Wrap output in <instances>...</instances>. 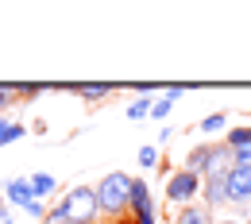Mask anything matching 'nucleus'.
<instances>
[{"label":"nucleus","instance_id":"obj_1","mask_svg":"<svg viewBox=\"0 0 251 224\" xmlns=\"http://www.w3.org/2000/svg\"><path fill=\"white\" fill-rule=\"evenodd\" d=\"M58 213H62V221H66V224H93L97 217H100L97 190H93V186H74V190L62 197Z\"/></svg>","mask_w":251,"mask_h":224},{"label":"nucleus","instance_id":"obj_2","mask_svg":"<svg viewBox=\"0 0 251 224\" xmlns=\"http://www.w3.org/2000/svg\"><path fill=\"white\" fill-rule=\"evenodd\" d=\"M127 193H131V178L127 174H108L100 186H97V205L100 213H124L127 209Z\"/></svg>","mask_w":251,"mask_h":224},{"label":"nucleus","instance_id":"obj_3","mask_svg":"<svg viewBox=\"0 0 251 224\" xmlns=\"http://www.w3.org/2000/svg\"><path fill=\"white\" fill-rule=\"evenodd\" d=\"M127 209L135 213V224H155V201H151V190H147V182L131 178V193H127Z\"/></svg>","mask_w":251,"mask_h":224},{"label":"nucleus","instance_id":"obj_4","mask_svg":"<svg viewBox=\"0 0 251 224\" xmlns=\"http://www.w3.org/2000/svg\"><path fill=\"white\" fill-rule=\"evenodd\" d=\"M197 193H201V178H197L193 170H178V174L170 178V186H166V197H170L174 205H189Z\"/></svg>","mask_w":251,"mask_h":224},{"label":"nucleus","instance_id":"obj_5","mask_svg":"<svg viewBox=\"0 0 251 224\" xmlns=\"http://www.w3.org/2000/svg\"><path fill=\"white\" fill-rule=\"evenodd\" d=\"M224 193H228L232 205H251V170L232 166L228 170V182H224Z\"/></svg>","mask_w":251,"mask_h":224},{"label":"nucleus","instance_id":"obj_6","mask_svg":"<svg viewBox=\"0 0 251 224\" xmlns=\"http://www.w3.org/2000/svg\"><path fill=\"white\" fill-rule=\"evenodd\" d=\"M4 197L8 201H16L20 209H27L35 197H31V186H27V178H12V182H4Z\"/></svg>","mask_w":251,"mask_h":224},{"label":"nucleus","instance_id":"obj_7","mask_svg":"<svg viewBox=\"0 0 251 224\" xmlns=\"http://www.w3.org/2000/svg\"><path fill=\"white\" fill-rule=\"evenodd\" d=\"M27 186H31V197H35V201H43V197H50V193L58 190L54 174H31V178H27Z\"/></svg>","mask_w":251,"mask_h":224},{"label":"nucleus","instance_id":"obj_8","mask_svg":"<svg viewBox=\"0 0 251 224\" xmlns=\"http://www.w3.org/2000/svg\"><path fill=\"white\" fill-rule=\"evenodd\" d=\"M174 224H209V209H201V205H182V213H178Z\"/></svg>","mask_w":251,"mask_h":224},{"label":"nucleus","instance_id":"obj_9","mask_svg":"<svg viewBox=\"0 0 251 224\" xmlns=\"http://www.w3.org/2000/svg\"><path fill=\"white\" fill-rule=\"evenodd\" d=\"M209 159H213V147H197V151L189 155V166H186V170H193V174L201 178V174L209 170Z\"/></svg>","mask_w":251,"mask_h":224},{"label":"nucleus","instance_id":"obj_10","mask_svg":"<svg viewBox=\"0 0 251 224\" xmlns=\"http://www.w3.org/2000/svg\"><path fill=\"white\" fill-rule=\"evenodd\" d=\"M16 139H24V124L0 116V147H8V143H16Z\"/></svg>","mask_w":251,"mask_h":224},{"label":"nucleus","instance_id":"obj_11","mask_svg":"<svg viewBox=\"0 0 251 224\" xmlns=\"http://www.w3.org/2000/svg\"><path fill=\"white\" fill-rule=\"evenodd\" d=\"M224 124H228V116H224V112H213V116L201 120V131H205V135H217V131H224Z\"/></svg>","mask_w":251,"mask_h":224},{"label":"nucleus","instance_id":"obj_12","mask_svg":"<svg viewBox=\"0 0 251 224\" xmlns=\"http://www.w3.org/2000/svg\"><path fill=\"white\" fill-rule=\"evenodd\" d=\"M127 116H131V120H143V116H151V100H147V97H135V100L127 104Z\"/></svg>","mask_w":251,"mask_h":224},{"label":"nucleus","instance_id":"obj_13","mask_svg":"<svg viewBox=\"0 0 251 224\" xmlns=\"http://www.w3.org/2000/svg\"><path fill=\"white\" fill-rule=\"evenodd\" d=\"M248 143H251V128H232V131H228V151L248 147Z\"/></svg>","mask_w":251,"mask_h":224},{"label":"nucleus","instance_id":"obj_14","mask_svg":"<svg viewBox=\"0 0 251 224\" xmlns=\"http://www.w3.org/2000/svg\"><path fill=\"white\" fill-rule=\"evenodd\" d=\"M108 89H112V85H104V81H97V85H77V93L89 97V100H100V97H108Z\"/></svg>","mask_w":251,"mask_h":224},{"label":"nucleus","instance_id":"obj_15","mask_svg":"<svg viewBox=\"0 0 251 224\" xmlns=\"http://www.w3.org/2000/svg\"><path fill=\"white\" fill-rule=\"evenodd\" d=\"M170 108H174V104H170L166 97H162V100H151V120H166V116H170Z\"/></svg>","mask_w":251,"mask_h":224},{"label":"nucleus","instance_id":"obj_16","mask_svg":"<svg viewBox=\"0 0 251 224\" xmlns=\"http://www.w3.org/2000/svg\"><path fill=\"white\" fill-rule=\"evenodd\" d=\"M155 162H158V151H155V147H139V166H143V170H151Z\"/></svg>","mask_w":251,"mask_h":224},{"label":"nucleus","instance_id":"obj_17","mask_svg":"<svg viewBox=\"0 0 251 224\" xmlns=\"http://www.w3.org/2000/svg\"><path fill=\"white\" fill-rule=\"evenodd\" d=\"M16 100V85H0V108H8Z\"/></svg>","mask_w":251,"mask_h":224},{"label":"nucleus","instance_id":"obj_18","mask_svg":"<svg viewBox=\"0 0 251 224\" xmlns=\"http://www.w3.org/2000/svg\"><path fill=\"white\" fill-rule=\"evenodd\" d=\"M186 97V85H166V100L174 104V100H182Z\"/></svg>","mask_w":251,"mask_h":224},{"label":"nucleus","instance_id":"obj_19","mask_svg":"<svg viewBox=\"0 0 251 224\" xmlns=\"http://www.w3.org/2000/svg\"><path fill=\"white\" fill-rule=\"evenodd\" d=\"M0 224H12V217H8V213H0Z\"/></svg>","mask_w":251,"mask_h":224},{"label":"nucleus","instance_id":"obj_20","mask_svg":"<svg viewBox=\"0 0 251 224\" xmlns=\"http://www.w3.org/2000/svg\"><path fill=\"white\" fill-rule=\"evenodd\" d=\"M217 224H240V221H217Z\"/></svg>","mask_w":251,"mask_h":224},{"label":"nucleus","instance_id":"obj_21","mask_svg":"<svg viewBox=\"0 0 251 224\" xmlns=\"http://www.w3.org/2000/svg\"><path fill=\"white\" fill-rule=\"evenodd\" d=\"M248 224H251V213H248Z\"/></svg>","mask_w":251,"mask_h":224},{"label":"nucleus","instance_id":"obj_22","mask_svg":"<svg viewBox=\"0 0 251 224\" xmlns=\"http://www.w3.org/2000/svg\"><path fill=\"white\" fill-rule=\"evenodd\" d=\"M0 213H4V205H0Z\"/></svg>","mask_w":251,"mask_h":224},{"label":"nucleus","instance_id":"obj_23","mask_svg":"<svg viewBox=\"0 0 251 224\" xmlns=\"http://www.w3.org/2000/svg\"><path fill=\"white\" fill-rule=\"evenodd\" d=\"M248 170H251V166H248Z\"/></svg>","mask_w":251,"mask_h":224}]
</instances>
